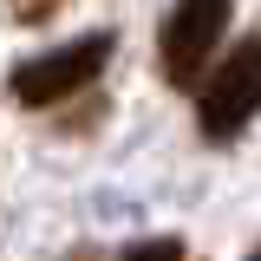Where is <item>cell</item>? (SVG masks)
Segmentation results:
<instances>
[{"mask_svg": "<svg viewBox=\"0 0 261 261\" xmlns=\"http://www.w3.org/2000/svg\"><path fill=\"white\" fill-rule=\"evenodd\" d=\"M255 111H261V33H242L196 92V130L209 144H228V137H242Z\"/></svg>", "mask_w": 261, "mask_h": 261, "instance_id": "1", "label": "cell"}, {"mask_svg": "<svg viewBox=\"0 0 261 261\" xmlns=\"http://www.w3.org/2000/svg\"><path fill=\"white\" fill-rule=\"evenodd\" d=\"M248 261H261V248H255V255H248Z\"/></svg>", "mask_w": 261, "mask_h": 261, "instance_id": "6", "label": "cell"}, {"mask_svg": "<svg viewBox=\"0 0 261 261\" xmlns=\"http://www.w3.org/2000/svg\"><path fill=\"white\" fill-rule=\"evenodd\" d=\"M72 261H92V255H72Z\"/></svg>", "mask_w": 261, "mask_h": 261, "instance_id": "5", "label": "cell"}, {"mask_svg": "<svg viewBox=\"0 0 261 261\" xmlns=\"http://www.w3.org/2000/svg\"><path fill=\"white\" fill-rule=\"evenodd\" d=\"M111 33H85V39H65V46H53V53H39V59H20L13 65V79H7V92L20 98V105H59V98L85 92L98 72H105V59H111Z\"/></svg>", "mask_w": 261, "mask_h": 261, "instance_id": "2", "label": "cell"}, {"mask_svg": "<svg viewBox=\"0 0 261 261\" xmlns=\"http://www.w3.org/2000/svg\"><path fill=\"white\" fill-rule=\"evenodd\" d=\"M124 261H183V242L176 235H150V242H130Z\"/></svg>", "mask_w": 261, "mask_h": 261, "instance_id": "4", "label": "cell"}, {"mask_svg": "<svg viewBox=\"0 0 261 261\" xmlns=\"http://www.w3.org/2000/svg\"><path fill=\"white\" fill-rule=\"evenodd\" d=\"M228 13H235V0H170L163 33H157V59L170 85H190L209 72V59L228 33Z\"/></svg>", "mask_w": 261, "mask_h": 261, "instance_id": "3", "label": "cell"}]
</instances>
